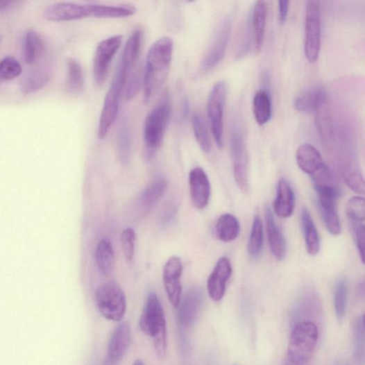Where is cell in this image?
Instances as JSON below:
<instances>
[{"label":"cell","mask_w":365,"mask_h":365,"mask_svg":"<svg viewBox=\"0 0 365 365\" xmlns=\"http://www.w3.org/2000/svg\"><path fill=\"white\" fill-rule=\"evenodd\" d=\"M173 44L169 37L155 41L150 47L144 76V99L148 103L167 80L172 62Z\"/></svg>","instance_id":"cell-1"},{"label":"cell","mask_w":365,"mask_h":365,"mask_svg":"<svg viewBox=\"0 0 365 365\" xmlns=\"http://www.w3.org/2000/svg\"><path fill=\"white\" fill-rule=\"evenodd\" d=\"M319 338L317 325L303 321L294 326L285 359L299 365H308L314 355Z\"/></svg>","instance_id":"cell-2"},{"label":"cell","mask_w":365,"mask_h":365,"mask_svg":"<svg viewBox=\"0 0 365 365\" xmlns=\"http://www.w3.org/2000/svg\"><path fill=\"white\" fill-rule=\"evenodd\" d=\"M171 101L166 94L146 119L144 139L147 153L152 156L162 145L171 119Z\"/></svg>","instance_id":"cell-3"},{"label":"cell","mask_w":365,"mask_h":365,"mask_svg":"<svg viewBox=\"0 0 365 365\" xmlns=\"http://www.w3.org/2000/svg\"><path fill=\"white\" fill-rule=\"evenodd\" d=\"M300 169L314 181L315 185H335V178L325 163L319 151L308 144L301 145L296 153Z\"/></svg>","instance_id":"cell-4"},{"label":"cell","mask_w":365,"mask_h":365,"mask_svg":"<svg viewBox=\"0 0 365 365\" xmlns=\"http://www.w3.org/2000/svg\"><path fill=\"white\" fill-rule=\"evenodd\" d=\"M128 74L118 66L112 83L103 102L99 119L98 137L105 138L118 115L121 94L128 81Z\"/></svg>","instance_id":"cell-5"},{"label":"cell","mask_w":365,"mask_h":365,"mask_svg":"<svg viewBox=\"0 0 365 365\" xmlns=\"http://www.w3.org/2000/svg\"><path fill=\"white\" fill-rule=\"evenodd\" d=\"M96 300L100 314L104 319L119 322L124 318L126 311V298L117 282L102 284L97 290Z\"/></svg>","instance_id":"cell-6"},{"label":"cell","mask_w":365,"mask_h":365,"mask_svg":"<svg viewBox=\"0 0 365 365\" xmlns=\"http://www.w3.org/2000/svg\"><path fill=\"white\" fill-rule=\"evenodd\" d=\"M321 7L319 1H307L305 21V54L311 63H316L321 45Z\"/></svg>","instance_id":"cell-7"},{"label":"cell","mask_w":365,"mask_h":365,"mask_svg":"<svg viewBox=\"0 0 365 365\" xmlns=\"http://www.w3.org/2000/svg\"><path fill=\"white\" fill-rule=\"evenodd\" d=\"M230 151L235 180L239 189L248 194L250 191L248 155L244 134L237 126L231 133Z\"/></svg>","instance_id":"cell-8"},{"label":"cell","mask_w":365,"mask_h":365,"mask_svg":"<svg viewBox=\"0 0 365 365\" xmlns=\"http://www.w3.org/2000/svg\"><path fill=\"white\" fill-rule=\"evenodd\" d=\"M228 95V85L219 81L213 87L207 99V115L210 117L212 133L218 147L223 146V112Z\"/></svg>","instance_id":"cell-9"},{"label":"cell","mask_w":365,"mask_h":365,"mask_svg":"<svg viewBox=\"0 0 365 365\" xmlns=\"http://www.w3.org/2000/svg\"><path fill=\"white\" fill-rule=\"evenodd\" d=\"M315 189L325 225L331 234L338 236L341 233V225L337 214V200L341 192L337 187L326 185H315Z\"/></svg>","instance_id":"cell-10"},{"label":"cell","mask_w":365,"mask_h":365,"mask_svg":"<svg viewBox=\"0 0 365 365\" xmlns=\"http://www.w3.org/2000/svg\"><path fill=\"white\" fill-rule=\"evenodd\" d=\"M121 42L122 37L116 35L101 41L97 46L93 60V75L96 85H101L105 82Z\"/></svg>","instance_id":"cell-11"},{"label":"cell","mask_w":365,"mask_h":365,"mask_svg":"<svg viewBox=\"0 0 365 365\" xmlns=\"http://www.w3.org/2000/svg\"><path fill=\"white\" fill-rule=\"evenodd\" d=\"M139 326L151 338L167 331L164 310L158 295L151 293L146 299Z\"/></svg>","instance_id":"cell-12"},{"label":"cell","mask_w":365,"mask_h":365,"mask_svg":"<svg viewBox=\"0 0 365 365\" xmlns=\"http://www.w3.org/2000/svg\"><path fill=\"white\" fill-rule=\"evenodd\" d=\"M231 33V21L226 17L222 20L216 31L212 42L201 63V70L210 71L223 60Z\"/></svg>","instance_id":"cell-13"},{"label":"cell","mask_w":365,"mask_h":365,"mask_svg":"<svg viewBox=\"0 0 365 365\" xmlns=\"http://www.w3.org/2000/svg\"><path fill=\"white\" fill-rule=\"evenodd\" d=\"M184 273V264L176 255L171 257L163 270V281L167 298L171 305L177 309L182 294L181 277Z\"/></svg>","instance_id":"cell-14"},{"label":"cell","mask_w":365,"mask_h":365,"mask_svg":"<svg viewBox=\"0 0 365 365\" xmlns=\"http://www.w3.org/2000/svg\"><path fill=\"white\" fill-rule=\"evenodd\" d=\"M94 5L58 3L44 10V17L49 21L61 22L94 17Z\"/></svg>","instance_id":"cell-15"},{"label":"cell","mask_w":365,"mask_h":365,"mask_svg":"<svg viewBox=\"0 0 365 365\" xmlns=\"http://www.w3.org/2000/svg\"><path fill=\"white\" fill-rule=\"evenodd\" d=\"M132 341V330L127 323H122L113 330L105 359L102 365H117L126 354Z\"/></svg>","instance_id":"cell-16"},{"label":"cell","mask_w":365,"mask_h":365,"mask_svg":"<svg viewBox=\"0 0 365 365\" xmlns=\"http://www.w3.org/2000/svg\"><path fill=\"white\" fill-rule=\"evenodd\" d=\"M204 302L203 292L198 287L191 289L182 299L177 309L179 324L189 328L196 322Z\"/></svg>","instance_id":"cell-17"},{"label":"cell","mask_w":365,"mask_h":365,"mask_svg":"<svg viewBox=\"0 0 365 365\" xmlns=\"http://www.w3.org/2000/svg\"><path fill=\"white\" fill-rule=\"evenodd\" d=\"M189 182L190 196L194 206L197 210H204L211 197L210 178L202 168L196 167L191 170Z\"/></svg>","instance_id":"cell-18"},{"label":"cell","mask_w":365,"mask_h":365,"mask_svg":"<svg viewBox=\"0 0 365 365\" xmlns=\"http://www.w3.org/2000/svg\"><path fill=\"white\" fill-rule=\"evenodd\" d=\"M231 274L232 266L230 260L226 257H221L207 282L208 295L214 301H220L223 298L226 283Z\"/></svg>","instance_id":"cell-19"},{"label":"cell","mask_w":365,"mask_h":365,"mask_svg":"<svg viewBox=\"0 0 365 365\" xmlns=\"http://www.w3.org/2000/svg\"><path fill=\"white\" fill-rule=\"evenodd\" d=\"M168 187L167 179L164 176L155 178L141 194L138 201V210L141 215L148 214L164 196Z\"/></svg>","instance_id":"cell-20"},{"label":"cell","mask_w":365,"mask_h":365,"mask_svg":"<svg viewBox=\"0 0 365 365\" xmlns=\"http://www.w3.org/2000/svg\"><path fill=\"white\" fill-rule=\"evenodd\" d=\"M296 197L290 182L282 178L279 180L274 203L275 214L282 219L289 218L294 212Z\"/></svg>","instance_id":"cell-21"},{"label":"cell","mask_w":365,"mask_h":365,"mask_svg":"<svg viewBox=\"0 0 365 365\" xmlns=\"http://www.w3.org/2000/svg\"><path fill=\"white\" fill-rule=\"evenodd\" d=\"M265 219L271 251L275 257L282 262L287 253L286 242L269 207L266 208Z\"/></svg>","instance_id":"cell-22"},{"label":"cell","mask_w":365,"mask_h":365,"mask_svg":"<svg viewBox=\"0 0 365 365\" xmlns=\"http://www.w3.org/2000/svg\"><path fill=\"white\" fill-rule=\"evenodd\" d=\"M268 15V5L264 0L257 1L253 9L251 23L252 24L251 29H253L255 47L256 51H259L262 49L266 30Z\"/></svg>","instance_id":"cell-23"},{"label":"cell","mask_w":365,"mask_h":365,"mask_svg":"<svg viewBox=\"0 0 365 365\" xmlns=\"http://www.w3.org/2000/svg\"><path fill=\"white\" fill-rule=\"evenodd\" d=\"M327 94L320 87H312L300 94L294 101L296 110L300 112H312L321 109L326 102Z\"/></svg>","instance_id":"cell-24"},{"label":"cell","mask_w":365,"mask_h":365,"mask_svg":"<svg viewBox=\"0 0 365 365\" xmlns=\"http://www.w3.org/2000/svg\"><path fill=\"white\" fill-rule=\"evenodd\" d=\"M142 32L136 31L126 42L124 53L119 62L120 67L128 74H133L139 55L142 40Z\"/></svg>","instance_id":"cell-25"},{"label":"cell","mask_w":365,"mask_h":365,"mask_svg":"<svg viewBox=\"0 0 365 365\" xmlns=\"http://www.w3.org/2000/svg\"><path fill=\"white\" fill-rule=\"evenodd\" d=\"M301 220L307 252L312 256L316 255L321 248L320 235L314 220L305 207L302 212Z\"/></svg>","instance_id":"cell-26"},{"label":"cell","mask_w":365,"mask_h":365,"mask_svg":"<svg viewBox=\"0 0 365 365\" xmlns=\"http://www.w3.org/2000/svg\"><path fill=\"white\" fill-rule=\"evenodd\" d=\"M44 43L40 36L34 31L25 34L22 41V57L26 63L37 62L44 53Z\"/></svg>","instance_id":"cell-27"},{"label":"cell","mask_w":365,"mask_h":365,"mask_svg":"<svg viewBox=\"0 0 365 365\" xmlns=\"http://www.w3.org/2000/svg\"><path fill=\"white\" fill-rule=\"evenodd\" d=\"M50 79V72L46 68H37L26 74L20 83L24 94H31L44 87Z\"/></svg>","instance_id":"cell-28"},{"label":"cell","mask_w":365,"mask_h":365,"mask_svg":"<svg viewBox=\"0 0 365 365\" xmlns=\"http://www.w3.org/2000/svg\"><path fill=\"white\" fill-rule=\"evenodd\" d=\"M96 260L101 273L105 276L110 275L115 267V254L110 241L101 240L96 250Z\"/></svg>","instance_id":"cell-29"},{"label":"cell","mask_w":365,"mask_h":365,"mask_svg":"<svg viewBox=\"0 0 365 365\" xmlns=\"http://www.w3.org/2000/svg\"><path fill=\"white\" fill-rule=\"evenodd\" d=\"M215 232L220 241L226 243L233 241L238 238L240 232L239 222L232 214H223L217 220Z\"/></svg>","instance_id":"cell-30"},{"label":"cell","mask_w":365,"mask_h":365,"mask_svg":"<svg viewBox=\"0 0 365 365\" xmlns=\"http://www.w3.org/2000/svg\"><path fill=\"white\" fill-rule=\"evenodd\" d=\"M253 113L259 125L267 124L272 117V101L267 90H260L253 98Z\"/></svg>","instance_id":"cell-31"},{"label":"cell","mask_w":365,"mask_h":365,"mask_svg":"<svg viewBox=\"0 0 365 365\" xmlns=\"http://www.w3.org/2000/svg\"><path fill=\"white\" fill-rule=\"evenodd\" d=\"M67 91L71 94L81 93L84 89V78L81 65L76 60L69 59L67 61Z\"/></svg>","instance_id":"cell-32"},{"label":"cell","mask_w":365,"mask_h":365,"mask_svg":"<svg viewBox=\"0 0 365 365\" xmlns=\"http://www.w3.org/2000/svg\"><path fill=\"white\" fill-rule=\"evenodd\" d=\"M348 283L345 278L339 279L335 285L334 291V307L337 319L343 321L348 306Z\"/></svg>","instance_id":"cell-33"},{"label":"cell","mask_w":365,"mask_h":365,"mask_svg":"<svg viewBox=\"0 0 365 365\" xmlns=\"http://www.w3.org/2000/svg\"><path fill=\"white\" fill-rule=\"evenodd\" d=\"M264 245V229L262 219L255 216L253 220L250 238L248 244V252L251 257L256 258L262 253Z\"/></svg>","instance_id":"cell-34"},{"label":"cell","mask_w":365,"mask_h":365,"mask_svg":"<svg viewBox=\"0 0 365 365\" xmlns=\"http://www.w3.org/2000/svg\"><path fill=\"white\" fill-rule=\"evenodd\" d=\"M137 12L135 7L131 6L95 5L94 17L120 18L132 16Z\"/></svg>","instance_id":"cell-35"},{"label":"cell","mask_w":365,"mask_h":365,"mask_svg":"<svg viewBox=\"0 0 365 365\" xmlns=\"http://www.w3.org/2000/svg\"><path fill=\"white\" fill-rule=\"evenodd\" d=\"M354 353L356 361L359 365L364 364V317L358 316L353 324Z\"/></svg>","instance_id":"cell-36"},{"label":"cell","mask_w":365,"mask_h":365,"mask_svg":"<svg viewBox=\"0 0 365 365\" xmlns=\"http://www.w3.org/2000/svg\"><path fill=\"white\" fill-rule=\"evenodd\" d=\"M192 125L196 139L201 149L205 153H210L212 149V142L208 135L205 122L199 114L192 117Z\"/></svg>","instance_id":"cell-37"},{"label":"cell","mask_w":365,"mask_h":365,"mask_svg":"<svg viewBox=\"0 0 365 365\" xmlns=\"http://www.w3.org/2000/svg\"><path fill=\"white\" fill-rule=\"evenodd\" d=\"M117 148L121 161L126 163L131 155V135L126 123L123 124L118 134Z\"/></svg>","instance_id":"cell-38"},{"label":"cell","mask_w":365,"mask_h":365,"mask_svg":"<svg viewBox=\"0 0 365 365\" xmlns=\"http://www.w3.org/2000/svg\"><path fill=\"white\" fill-rule=\"evenodd\" d=\"M136 232L132 228H125L121 233L120 240L125 259L132 262L135 253Z\"/></svg>","instance_id":"cell-39"},{"label":"cell","mask_w":365,"mask_h":365,"mask_svg":"<svg viewBox=\"0 0 365 365\" xmlns=\"http://www.w3.org/2000/svg\"><path fill=\"white\" fill-rule=\"evenodd\" d=\"M22 73V67L14 58L7 57L0 62V81L15 79Z\"/></svg>","instance_id":"cell-40"},{"label":"cell","mask_w":365,"mask_h":365,"mask_svg":"<svg viewBox=\"0 0 365 365\" xmlns=\"http://www.w3.org/2000/svg\"><path fill=\"white\" fill-rule=\"evenodd\" d=\"M347 214L350 221L364 222L365 218V202L362 197L355 196L347 205Z\"/></svg>","instance_id":"cell-41"},{"label":"cell","mask_w":365,"mask_h":365,"mask_svg":"<svg viewBox=\"0 0 365 365\" xmlns=\"http://www.w3.org/2000/svg\"><path fill=\"white\" fill-rule=\"evenodd\" d=\"M251 26L249 18L243 24L242 29L239 34L237 40V57L238 59L246 56L251 44Z\"/></svg>","instance_id":"cell-42"},{"label":"cell","mask_w":365,"mask_h":365,"mask_svg":"<svg viewBox=\"0 0 365 365\" xmlns=\"http://www.w3.org/2000/svg\"><path fill=\"white\" fill-rule=\"evenodd\" d=\"M350 226L357 248L362 260L364 263V225L362 222L350 221Z\"/></svg>","instance_id":"cell-43"},{"label":"cell","mask_w":365,"mask_h":365,"mask_svg":"<svg viewBox=\"0 0 365 365\" xmlns=\"http://www.w3.org/2000/svg\"><path fill=\"white\" fill-rule=\"evenodd\" d=\"M289 4V1L278 2L279 21L281 24H284L286 22L287 18H288Z\"/></svg>","instance_id":"cell-44"},{"label":"cell","mask_w":365,"mask_h":365,"mask_svg":"<svg viewBox=\"0 0 365 365\" xmlns=\"http://www.w3.org/2000/svg\"><path fill=\"white\" fill-rule=\"evenodd\" d=\"M17 2L14 1H0V10H7L17 4Z\"/></svg>","instance_id":"cell-45"},{"label":"cell","mask_w":365,"mask_h":365,"mask_svg":"<svg viewBox=\"0 0 365 365\" xmlns=\"http://www.w3.org/2000/svg\"><path fill=\"white\" fill-rule=\"evenodd\" d=\"M359 294L362 298H364V284L363 283L359 285Z\"/></svg>","instance_id":"cell-46"},{"label":"cell","mask_w":365,"mask_h":365,"mask_svg":"<svg viewBox=\"0 0 365 365\" xmlns=\"http://www.w3.org/2000/svg\"><path fill=\"white\" fill-rule=\"evenodd\" d=\"M282 365H299V364H296L289 359H285Z\"/></svg>","instance_id":"cell-47"},{"label":"cell","mask_w":365,"mask_h":365,"mask_svg":"<svg viewBox=\"0 0 365 365\" xmlns=\"http://www.w3.org/2000/svg\"><path fill=\"white\" fill-rule=\"evenodd\" d=\"M133 365H145V364L142 359H137Z\"/></svg>","instance_id":"cell-48"},{"label":"cell","mask_w":365,"mask_h":365,"mask_svg":"<svg viewBox=\"0 0 365 365\" xmlns=\"http://www.w3.org/2000/svg\"><path fill=\"white\" fill-rule=\"evenodd\" d=\"M338 365H350V364H348V363H343V364H338Z\"/></svg>","instance_id":"cell-49"}]
</instances>
